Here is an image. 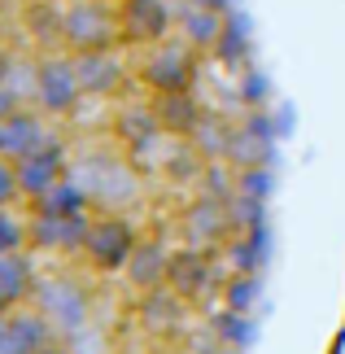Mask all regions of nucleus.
<instances>
[{
	"mask_svg": "<svg viewBox=\"0 0 345 354\" xmlns=\"http://www.w3.org/2000/svg\"><path fill=\"white\" fill-rule=\"evenodd\" d=\"M122 44L118 5L105 0H71L62 5V48L66 53H96Z\"/></svg>",
	"mask_w": 345,
	"mask_h": 354,
	"instance_id": "nucleus-2",
	"label": "nucleus"
},
{
	"mask_svg": "<svg viewBox=\"0 0 345 354\" xmlns=\"http://www.w3.org/2000/svg\"><path fill=\"white\" fill-rule=\"evenodd\" d=\"M214 337L223 342V350H241V346H250V337H254L250 310H232V306H223V315L214 319Z\"/></svg>",
	"mask_w": 345,
	"mask_h": 354,
	"instance_id": "nucleus-20",
	"label": "nucleus"
},
{
	"mask_svg": "<svg viewBox=\"0 0 345 354\" xmlns=\"http://www.w3.org/2000/svg\"><path fill=\"white\" fill-rule=\"evenodd\" d=\"M232 267L236 271H250V276H258L262 267L271 263V227H245V232L232 236Z\"/></svg>",
	"mask_w": 345,
	"mask_h": 354,
	"instance_id": "nucleus-16",
	"label": "nucleus"
},
{
	"mask_svg": "<svg viewBox=\"0 0 345 354\" xmlns=\"http://www.w3.org/2000/svg\"><path fill=\"white\" fill-rule=\"evenodd\" d=\"M35 289H39V280H35V263L26 258V250L0 254V293H5L13 306H22L26 297H35Z\"/></svg>",
	"mask_w": 345,
	"mask_h": 354,
	"instance_id": "nucleus-15",
	"label": "nucleus"
},
{
	"mask_svg": "<svg viewBox=\"0 0 345 354\" xmlns=\"http://www.w3.org/2000/svg\"><path fill=\"white\" fill-rule=\"evenodd\" d=\"M35 297L39 310L53 319V328H84L88 324V297L75 289V280H44Z\"/></svg>",
	"mask_w": 345,
	"mask_h": 354,
	"instance_id": "nucleus-10",
	"label": "nucleus"
},
{
	"mask_svg": "<svg viewBox=\"0 0 345 354\" xmlns=\"http://www.w3.org/2000/svg\"><path fill=\"white\" fill-rule=\"evenodd\" d=\"M88 193L79 188V180H62L57 188H48L39 201H31V214H53V219H75V214H88Z\"/></svg>",
	"mask_w": 345,
	"mask_h": 354,
	"instance_id": "nucleus-18",
	"label": "nucleus"
},
{
	"mask_svg": "<svg viewBox=\"0 0 345 354\" xmlns=\"http://www.w3.org/2000/svg\"><path fill=\"white\" fill-rule=\"evenodd\" d=\"M0 354H9V350H0Z\"/></svg>",
	"mask_w": 345,
	"mask_h": 354,
	"instance_id": "nucleus-30",
	"label": "nucleus"
},
{
	"mask_svg": "<svg viewBox=\"0 0 345 354\" xmlns=\"http://www.w3.org/2000/svg\"><path fill=\"white\" fill-rule=\"evenodd\" d=\"M223 26H227V13L205 5V0H188L184 13H179V39L197 53H214L218 39H223Z\"/></svg>",
	"mask_w": 345,
	"mask_h": 354,
	"instance_id": "nucleus-12",
	"label": "nucleus"
},
{
	"mask_svg": "<svg viewBox=\"0 0 345 354\" xmlns=\"http://www.w3.org/2000/svg\"><path fill=\"white\" fill-rule=\"evenodd\" d=\"M48 140H53V131L44 127V114L39 110H18L13 118L0 122V153L13 158V162L31 158L35 149H44Z\"/></svg>",
	"mask_w": 345,
	"mask_h": 354,
	"instance_id": "nucleus-11",
	"label": "nucleus"
},
{
	"mask_svg": "<svg viewBox=\"0 0 345 354\" xmlns=\"http://www.w3.org/2000/svg\"><path fill=\"white\" fill-rule=\"evenodd\" d=\"M9 310H13V302H9V297H5V293H0V319H5V315H9Z\"/></svg>",
	"mask_w": 345,
	"mask_h": 354,
	"instance_id": "nucleus-28",
	"label": "nucleus"
},
{
	"mask_svg": "<svg viewBox=\"0 0 345 354\" xmlns=\"http://www.w3.org/2000/svg\"><path fill=\"white\" fill-rule=\"evenodd\" d=\"M118 26H122V44L153 48V44H167L171 39L175 9L167 0H122L118 5Z\"/></svg>",
	"mask_w": 345,
	"mask_h": 354,
	"instance_id": "nucleus-5",
	"label": "nucleus"
},
{
	"mask_svg": "<svg viewBox=\"0 0 345 354\" xmlns=\"http://www.w3.org/2000/svg\"><path fill=\"white\" fill-rule=\"evenodd\" d=\"M79 97H84V88H79L71 53H66V57H39L35 62V71H31V101L39 105V114H44V118L75 114Z\"/></svg>",
	"mask_w": 345,
	"mask_h": 354,
	"instance_id": "nucleus-3",
	"label": "nucleus"
},
{
	"mask_svg": "<svg viewBox=\"0 0 345 354\" xmlns=\"http://www.w3.org/2000/svg\"><path fill=\"white\" fill-rule=\"evenodd\" d=\"M114 131H118V140H127V145H149V140H158V136H167L153 105H127V110L118 114Z\"/></svg>",
	"mask_w": 345,
	"mask_h": 354,
	"instance_id": "nucleus-19",
	"label": "nucleus"
},
{
	"mask_svg": "<svg viewBox=\"0 0 345 354\" xmlns=\"http://www.w3.org/2000/svg\"><path fill=\"white\" fill-rule=\"evenodd\" d=\"M271 188H275L271 167H245L241 180H236V193H241V197H254V201H267Z\"/></svg>",
	"mask_w": 345,
	"mask_h": 354,
	"instance_id": "nucleus-24",
	"label": "nucleus"
},
{
	"mask_svg": "<svg viewBox=\"0 0 345 354\" xmlns=\"http://www.w3.org/2000/svg\"><path fill=\"white\" fill-rule=\"evenodd\" d=\"M18 197H22V184H18V162L0 153V210H9Z\"/></svg>",
	"mask_w": 345,
	"mask_h": 354,
	"instance_id": "nucleus-25",
	"label": "nucleus"
},
{
	"mask_svg": "<svg viewBox=\"0 0 345 354\" xmlns=\"http://www.w3.org/2000/svg\"><path fill=\"white\" fill-rule=\"evenodd\" d=\"M258 297H262V280L250 276V271H236V276L227 280V289H223V302L232 310H254Z\"/></svg>",
	"mask_w": 345,
	"mask_h": 354,
	"instance_id": "nucleus-22",
	"label": "nucleus"
},
{
	"mask_svg": "<svg viewBox=\"0 0 345 354\" xmlns=\"http://www.w3.org/2000/svg\"><path fill=\"white\" fill-rule=\"evenodd\" d=\"M88 227H92L88 214H75V219L31 214V219H26V232H31V250H44V254H71V250H84Z\"/></svg>",
	"mask_w": 345,
	"mask_h": 354,
	"instance_id": "nucleus-8",
	"label": "nucleus"
},
{
	"mask_svg": "<svg viewBox=\"0 0 345 354\" xmlns=\"http://www.w3.org/2000/svg\"><path fill=\"white\" fill-rule=\"evenodd\" d=\"M35 354H71V350H66V346H57V342H48L44 350H35Z\"/></svg>",
	"mask_w": 345,
	"mask_h": 354,
	"instance_id": "nucleus-27",
	"label": "nucleus"
},
{
	"mask_svg": "<svg viewBox=\"0 0 345 354\" xmlns=\"http://www.w3.org/2000/svg\"><path fill=\"white\" fill-rule=\"evenodd\" d=\"M167 271H171V250L162 241H140L136 245V254H131V263H127V276L136 289H144V293H153L167 284Z\"/></svg>",
	"mask_w": 345,
	"mask_h": 354,
	"instance_id": "nucleus-14",
	"label": "nucleus"
},
{
	"mask_svg": "<svg viewBox=\"0 0 345 354\" xmlns=\"http://www.w3.org/2000/svg\"><path fill=\"white\" fill-rule=\"evenodd\" d=\"M214 57H218V62H227V66H236V62L250 57V35H245V26H241L236 13H227V26H223V39H218Z\"/></svg>",
	"mask_w": 345,
	"mask_h": 354,
	"instance_id": "nucleus-21",
	"label": "nucleus"
},
{
	"mask_svg": "<svg viewBox=\"0 0 345 354\" xmlns=\"http://www.w3.org/2000/svg\"><path fill=\"white\" fill-rule=\"evenodd\" d=\"M75 62V75H79V88L88 92V97H109V92L122 88V79H127V66L114 48H96V53H71Z\"/></svg>",
	"mask_w": 345,
	"mask_h": 354,
	"instance_id": "nucleus-9",
	"label": "nucleus"
},
{
	"mask_svg": "<svg viewBox=\"0 0 345 354\" xmlns=\"http://www.w3.org/2000/svg\"><path fill=\"white\" fill-rule=\"evenodd\" d=\"M136 245H140V236H136V227L122 219V214H101V219H92L88 227V241H84V254L92 271H101V276H109V271H127Z\"/></svg>",
	"mask_w": 345,
	"mask_h": 354,
	"instance_id": "nucleus-4",
	"label": "nucleus"
},
{
	"mask_svg": "<svg viewBox=\"0 0 345 354\" xmlns=\"http://www.w3.org/2000/svg\"><path fill=\"white\" fill-rule=\"evenodd\" d=\"M62 180H71V158H66V145L53 136L44 149H35L31 158L18 162V184L26 201H39L48 188H57Z\"/></svg>",
	"mask_w": 345,
	"mask_h": 354,
	"instance_id": "nucleus-6",
	"label": "nucleus"
},
{
	"mask_svg": "<svg viewBox=\"0 0 345 354\" xmlns=\"http://www.w3.org/2000/svg\"><path fill=\"white\" fill-rule=\"evenodd\" d=\"M53 342V319L44 310L31 306H13L5 319H0V350L9 354H35Z\"/></svg>",
	"mask_w": 345,
	"mask_h": 354,
	"instance_id": "nucleus-7",
	"label": "nucleus"
},
{
	"mask_svg": "<svg viewBox=\"0 0 345 354\" xmlns=\"http://www.w3.org/2000/svg\"><path fill=\"white\" fill-rule=\"evenodd\" d=\"M105 5H122V0H105Z\"/></svg>",
	"mask_w": 345,
	"mask_h": 354,
	"instance_id": "nucleus-29",
	"label": "nucleus"
},
{
	"mask_svg": "<svg viewBox=\"0 0 345 354\" xmlns=\"http://www.w3.org/2000/svg\"><path fill=\"white\" fill-rule=\"evenodd\" d=\"M167 289L175 297H201L210 289V250L188 245V250L171 254V271H167Z\"/></svg>",
	"mask_w": 345,
	"mask_h": 354,
	"instance_id": "nucleus-13",
	"label": "nucleus"
},
{
	"mask_svg": "<svg viewBox=\"0 0 345 354\" xmlns=\"http://www.w3.org/2000/svg\"><path fill=\"white\" fill-rule=\"evenodd\" d=\"M31 245V232H26V219H18L13 210H0V254H18Z\"/></svg>",
	"mask_w": 345,
	"mask_h": 354,
	"instance_id": "nucleus-23",
	"label": "nucleus"
},
{
	"mask_svg": "<svg viewBox=\"0 0 345 354\" xmlns=\"http://www.w3.org/2000/svg\"><path fill=\"white\" fill-rule=\"evenodd\" d=\"M153 110L162 118V131H175V136H197V127L205 122L201 105L192 101V92H179V97H158Z\"/></svg>",
	"mask_w": 345,
	"mask_h": 354,
	"instance_id": "nucleus-17",
	"label": "nucleus"
},
{
	"mask_svg": "<svg viewBox=\"0 0 345 354\" xmlns=\"http://www.w3.org/2000/svg\"><path fill=\"white\" fill-rule=\"evenodd\" d=\"M197 66H201L197 48H188L184 39H167V44L140 48L136 75H140V84L153 97H179V92L197 88Z\"/></svg>",
	"mask_w": 345,
	"mask_h": 354,
	"instance_id": "nucleus-1",
	"label": "nucleus"
},
{
	"mask_svg": "<svg viewBox=\"0 0 345 354\" xmlns=\"http://www.w3.org/2000/svg\"><path fill=\"white\" fill-rule=\"evenodd\" d=\"M22 110V101H18V92H13V88H5V84H0V122H5V118H13V114H18Z\"/></svg>",
	"mask_w": 345,
	"mask_h": 354,
	"instance_id": "nucleus-26",
	"label": "nucleus"
}]
</instances>
